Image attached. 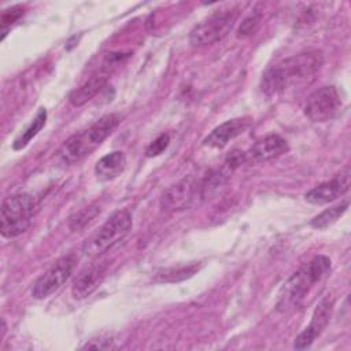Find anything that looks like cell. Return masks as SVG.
Here are the masks:
<instances>
[{"label": "cell", "instance_id": "obj_4", "mask_svg": "<svg viewBox=\"0 0 351 351\" xmlns=\"http://www.w3.org/2000/svg\"><path fill=\"white\" fill-rule=\"evenodd\" d=\"M36 208V200L29 193H18L4 199L0 208L1 236L12 239L25 233L32 225Z\"/></svg>", "mask_w": 351, "mask_h": 351}, {"label": "cell", "instance_id": "obj_19", "mask_svg": "<svg viewBox=\"0 0 351 351\" xmlns=\"http://www.w3.org/2000/svg\"><path fill=\"white\" fill-rule=\"evenodd\" d=\"M45 121H47V111L44 108H40L36 118L32 121V123L21 133V136L18 138H15L14 149L25 148L30 143V140L44 128Z\"/></svg>", "mask_w": 351, "mask_h": 351}, {"label": "cell", "instance_id": "obj_20", "mask_svg": "<svg viewBox=\"0 0 351 351\" xmlns=\"http://www.w3.org/2000/svg\"><path fill=\"white\" fill-rule=\"evenodd\" d=\"M99 214H100V206L97 203H92L70 217L69 228L73 232H80L85 226H88Z\"/></svg>", "mask_w": 351, "mask_h": 351}, {"label": "cell", "instance_id": "obj_2", "mask_svg": "<svg viewBox=\"0 0 351 351\" xmlns=\"http://www.w3.org/2000/svg\"><path fill=\"white\" fill-rule=\"evenodd\" d=\"M119 115L107 114L88 129L70 136L59 148L58 158L64 165H74L95 151L118 126Z\"/></svg>", "mask_w": 351, "mask_h": 351}, {"label": "cell", "instance_id": "obj_22", "mask_svg": "<svg viewBox=\"0 0 351 351\" xmlns=\"http://www.w3.org/2000/svg\"><path fill=\"white\" fill-rule=\"evenodd\" d=\"M25 14L23 8L19 7V5H15V7H11L8 10H4L1 16H0V25H1V33H3V38L4 36L7 34V32L10 30V27L16 23L22 15Z\"/></svg>", "mask_w": 351, "mask_h": 351}, {"label": "cell", "instance_id": "obj_7", "mask_svg": "<svg viewBox=\"0 0 351 351\" xmlns=\"http://www.w3.org/2000/svg\"><path fill=\"white\" fill-rule=\"evenodd\" d=\"M77 263V256L69 254L58 259L44 274H41L33 285L32 296L34 299H45L56 292L70 278Z\"/></svg>", "mask_w": 351, "mask_h": 351}, {"label": "cell", "instance_id": "obj_6", "mask_svg": "<svg viewBox=\"0 0 351 351\" xmlns=\"http://www.w3.org/2000/svg\"><path fill=\"white\" fill-rule=\"evenodd\" d=\"M239 18V8L214 11L197 23L189 33V43L193 47H206L222 40L234 26Z\"/></svg>", "mask_w": 351, "mask_h": 351}, {"label": "cell", "instance_id": "obj_25", "mask_svg": "<svg viewBox=\"0 0 351 351\" xmlns=\"http://www.w3.org/2000/svg\"><path fill=\"white\" fill-rule=\"evenodd\" d=\"M244 162H247L245 152H243V151H233V152H230L228 155V158L225 160V167L232 171V170L237 169Z\"/></svg>", "mask_w": 351, "mask_h": 351}, {"label": "cell", "instance_id": "obj_17", "mask_svg": "<svg viewBox=\"0 0 351 351\" xmlns=\"http://www.w3.org/2000/svg\"><path fill=\"white\" fill-rule=\"evenodd\" d=\"M199 267H200L199 262H191L186 265L166 267L156 271L154 276V280L158 282H178V281L191 278L199 270Z\"/></svg>", "mask_w": 351, "mask_h": 351}, {"label": "cell", "instance_id": "obj_3", "mask_svg": "<svg viewBox=\"0 0 351 351\" xmlns=\"http://www.w3.org/2000/svg\"><path fill=\"white\" fill-rule=\"evenodd\" d=\"M329 271L330 259L325 255L314 256L308 263L303 265L284 282L278 295L277 307L280 310H287L298 304L304 299L314 284H318L328 277Z\"/></svg>", "mask_w": 351, "mask_h": 351}, {"label": "cell", "instance_id": "obj_24", "mask_svg": "<svg viewBox=\"0 0 351 351\" xmlns=\"http://www.w3.org/2000/svg\"><path fill=\"white\" fill-rule=\"evenodd\" d=\"M169 143H170V136L167 133H162L160 136H158L145 149V155L148 158H154V156H158L160 155L167 147H169Z\"/></svg>", "mask_w": 351, "mask_h": 351}, {"label": "cell", "instance_id": "obj_15", "mask_svg": "<svg viewBox=\"0 0 351 351\" xmlns=\"http://www.w3.org/2000/svg\"><path fill=\"white\" fill-rule=\"evenodd\" d=\"M110 75V69L103 67L100 71H97L96 74H93L89 80H86L81 86L75 88L70 96L69 100L74 107H80L82 104H85L86 101H89L92 97H95L101 89L103 86L107 84Z\"/></svg>", "mask_w": 351, "mask_h": 351}, {"label": "cell", "instance_id": "obj_5", "mask_svg": "<svg viewBox=\"0 0 351 351\" xmlns=\"http://www.w3.org/2000/svg\"><path fill=\"white\" fill-rule=\"evenodd\" d=\"M133 218L128 208L115 211L100 229L82 247V252L88 258H96L121 241L132 229Z\"/></svg>", "mask_w": 351, "mask_h": 351}, {"label": "cell", "instance_id": "obj_16", "mask_svg": "<svg viewBox=\"0 0 351 351\" xmlns=\"http://www.w3.org/2000/svg\"><path fill=\"white\" fill-rule=\"evenodd\" d=\"M126 167V156L122 151H112L100 158L95 166V174L100 181L117 178Z\"/></svg>", "mask_w": 351, "mask_h": 351}, {"label": "cell", "instance_id": "obj_23", "mask_svg": "<svg viewBox=\"0 0 351 351\" xmlns=\"http://www.w3.org/2000/svg\"><path fill=\"white\" fill-rule=\"evenodd\" d=\"M259 23H261V15L252 14V15L247 16L241 22V25H240V27L237 30V37L239 38H247V37L252 36L258 30Z\"/></svg>", "mask_w": 351, "mask_h": 351}, {"label": "cell", "instance_id": "obj_8", "mask_svg": "<svg viewBox=\"0 0 351 351\" xmlns=\"http://www.w3.org/2000/svg\"><path fill=\"white\" fill-rule=\"evenodd\" d=\"M341 104V96L335 86H322L307 97L304 114L313 122H326L340 112Z\"/></svg>", "mask_w": 351, "mask_h": 351}, {"label": "cell", "instance_id": "obj_13", "mask_svg": "<svg viewBox=\"0 0 351 351\" xmlns=\"http://www.w3.org/2000/svg\"><path fill=\"white\" fill-rule=\"evenodd\" d=\"M289 147L285 138H282L278 134H269L261 140H258L248 152H245L247 155V160H252V162H265V160H270L274 159L285 152H288Z\"/></svg>", "mask_w": 351, "mask_h": 351}, {"label": "cell", "instance_id": "obj_12", "mask_svg": "<svg viewBox=\"0 0 351 351\" xmlns=\"http://www.w3.org/2000/svg\"><path fill=\"white\" fill-rule=\"evenodd\" d=\"M107 267H108L107 262H100V263H93L89 267L84 269L73 282V287H71L73 298L85 299L92 292H95L96 288L103 281V278L106 277Z\"/></svg>", "mask_w": 351, "mask_h": 351}, {"label": "cell", "instance_id": "obj_9", "mask_svg": "<svg viewBox=\"0 0 351 351\" xmlns=\"http://www.w3.org/2000/svg\"><path fill=\"white\" fill-rule=\"evenodd\" d=\"M197 193H200V184L197 180L193 176L184 177L163 192L160 197V207L167 213L182 211L191 207Z\"/></svg>", "mask_w": 351, "mask_h": 351}, {"label": "cell", "instance_id": "obj_14", "mask_svg": "<svg viewBox=\"0 0 351 351\" xmlns=\"http://www.w3.org/2000/svg\"><path fill=\"white\" fill-rule=\"evenodd\" d=\"M248 121L244 118H236V119H229L215 129L204 138L203 144L210 148H217L221 149L223 148L230 140L237 137L243 130L247 128Z\"/></svg>", "mask_w": 351, "mask_h": 351}, {"label": "cell", "instance_id": "obj_21", "mask_svg": "<svg viewBox=\"0 0 351 351\" xmlns=\"http://www.w3.org/2000/svg\"><path fill=\"white\" fill-rule=\"evenodd\" d=\"M228 174L223 171H218L215 174H211L207 177V180L200 184V196L203 199H211L215 193L219 192V189L226 184Z\"/></svg>", "mask_w": 351, "mask_h": 351}, {"label": "cell", "instance_id": "obj_10", "mask_svg": "<svg viewBox=\"0 0 351 351\" xmlns=\"http://www.w3.org/2000/svg\"><path fill=\"white\" fill-rule=\"evenodd\" d=\"M333 311V298L330 293H326L321 298L318 302L310 324L304 328V330L295 339L293 347L296 350H304L308 348L314 340L324 332V329L328 326L330 317Z\"/></svg>", "mask_w": 351, "mask_h": 351}, {"label": "cell", "instance_id": "obj_1", "mask_svg": "<svg viewBox=\"0 0 351 351\" xmlns=\"http://www.w3.org/2000/svg\"><path fill=\"white\" fill-rule=\"evenodd\" d=\"M322 66V53L317 49L303 51L282 59L271 66L262 78V90L266 95L282 93L314 80Z\"/></svg>", "mask_w": 351, "mask_h": 351}, {"label": "cell", "instance_id": "obj_18", "mask_svg": "<svg viewBox=\"0 0 351 351\" xmlns=\"http://www.w3.org/2000/svg\"><path fill=\"white\" fill-rule=\"evenodd\" d=\"M348 204H350L348 200H346V202H341V203H339V204H336V206H333V207L326 208V210L322 211L321 214L315 215V217L311 219L310 225H311L313 228H315V229H325V228L330 226L332 223H335V222L347 211Z\"/></svg>", "mask_w": 351, "mask_h": 351}, {"label": "cell", "instance_id": "obj_11", "mask_svg": "<svg viewBox=\"0 0 351 351\" xmlns=\"http://www.w3.org/2000/svg\"><path fill=\"white\" fill-rule=\"evenodd\" d=\"M350 185H351V173H350V169L346 167L343 171L336 174L329 181H325L317 185L315 188L310 189L304 195V199L311 204H326L339 199L344 193H347L350 189Z\"/></svg>", "mask_w": 351, "mask_h": 351}]
</instances>
